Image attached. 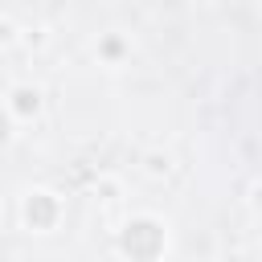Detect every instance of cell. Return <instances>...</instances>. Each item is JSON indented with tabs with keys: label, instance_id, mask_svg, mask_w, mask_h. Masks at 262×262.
<instances>
[{
	"label": "cell",
	"instance_id": "3",
	"mask_svg": "<svg viewBox=\"0 0 262 262\" xmlns=\"http://www.w3.org/2000/svg\"><path fill=\"white\" fill-rule=\"evenodd\" d=\"M37 106H41V94L33 86H16L12 90V111L16 115H37Z\"/></svg>",
	"mask_w": 262,
	"mask_h": 262
},
{
	"label": "cell",
	"instance_id": "5",
	"mask_svg": "<svg viewBox=\"0 0 262 262\" xmlns=\"http://www.w3.org/2000/svg\"><path fill=\"white\" fill-rule=\"evenodd\" d=\"M254 205H262V188H258V192H254Z\"/></svg>",
	"mask_w": 262,
	"mask_h": 262
},
{
	"label": "cell",
	"instance_id": "2",
	"mask_svg": "<svg viewBox=\"0 0 262 262\" xmlns=\"http://www.w3.org/2000/svg\"><path fill=\"white\" fill-rule=\"evenodd\" d=\"M53 217H57V201H53L49 192H33V196L25 201V221H29L33 229H49Z\"/></svg>",
	"mask_w": 262,
	"mask_h": 262
},
{
	"label": "cell",
	"instance_id": "1",
	"mask_svg": "<svg viewBox=\"0 0 262 262\" xmlns=\"http://www.w3.org/2000/svg\"><path fill=\"white\" fill-rule=\"evenodd\" d=\"M160 246H164V229L151 217H139V221H131L123 229V254L131 262H151L160 254Z\"/></svg>",
	"mask_w": 262,
	"mask_h": 262
},
{
	"label": "cell",
	"instance_id": "4",
	"mask_svg": "<svg viewBox=\"0 0 262 262\" xmlns=\"http://www.w3.org/2000/svg\"><path fill=\"white\" fill-rule=\"evenodd\" d=\"M8 135H12V127H8V115L0 111V143H8Z\"/></svg>",
	"mask_w": 262,
	"mask_h": 262
},
{
	"label": "cell",
	"instance_id": "6",
	"mask_svg": "<svg viewBox=\"0 0 262 262\" xmlns=\"http://www.w3.org/2000/svg\"><path fill=\"white\" fill-rule=\"evenodd\" d=\"M225 262H237V258H225Z\"/></svg>",
	"mask_w": 262,
	"mask_h": 262
}]
</instances>
